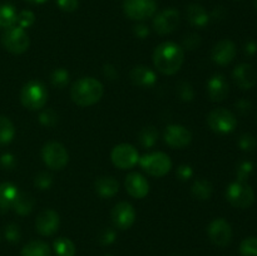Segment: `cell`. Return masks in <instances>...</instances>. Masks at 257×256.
Wrapping results in <instances>:
<instances>
[{"label": "cell", "mask_w": 257, "mask_h": 256, "mask_svg": "<svg viewBox=\"0 0 257 256\" xmlns=\"http://www.w3.org/2000/svg\"><path fill=\"white\" fill-rule=\"evenodd\" d=\"M185 60L182 48L173 42L161 43L153 52V63L158 72L166 75L176 74Z\"/></svg>", "instance_id": "obj_1"}, {"label": "cell", "mask_w": 257, "mask_h": 256, "mask_svg": "<svg viewBox=\"0 0 257 256\" xmlns=\"http://www.w3.org/2000/svg\"><path fill=\"white\" fill-rule=\"evenodd\" d=\"M104 93L103 84L92 77H83L78 79L70 89V97L75 104L80 107H89L100 100Z\"/></svg>", "instance_id": "obj_2"}, {"label": "cell", "mask_w": 257, "mask_h": 256, "mask_svg": "<svg viewBox=\"0 0 257 256\" xmlns=\"http://www.w3.org/2000/svg\"><path fill=\"white\" fill-rule=\"evenodd\" d=\"M48 100V90L42 82L30 80L20 92V102L30 110L42 109Z\"/></svg>", "instance_id": "obj_3"}, {"label": "cell", "mask_w": 257, "mask_h": 256, "mask_svg": "<svg viewBox=\"0 0 257 256\" xmlns=\"http://www.w3.org/2000/svg\"><path fill=\"white\" fill-rule=\"evenodd\" d=\"M226 198L233 207L248 208L255 202V192L247 182L235 181L228 185Z\"/></svg>", "instance_id": "obj_4"}, {"label": "cell", "mask_w": 257, "mask_h": 256, "mask_svg": "<svg viewBox=\"0 0 257 256\" xmlns=\"http://www.w3.org/2000/svg\"><path fill=\"white\" fill-rule=\"evenodd\" d=\"M140 165L145 172L153 177H163L172 167L171 158L163 152H152L140 158Z\"/></svg>", "instance_id": "obj_5"}, {"label": "cell", "mask_w": 257, "mask_h": 256, "mask_svg": "<svg viewBox=\"0 0 257 256\" xmlns=\"http://www.w3.org/2000/svg\"><path fill=\"white\" fill-rule=\"evenodd\" d=\"M2 44L8 52L13 54H22L29 48L30 40L25 29L14 25L4 30L2 35Z\"/></svg>", "instance_id": "obj_6"}, {"label": "cell", "mask_w": 257, "mask_h": 256, "mask_svg": "<svg viewBox=\"0 0 257 256\" xmlns=\"http://www.w3.org/2000/svg\"><path fill=\"white\" fill-rule=\"evenodd\" d=\"M207 124L213 132L220 135H227L235 131L237 119L231 110L226 108H216L207 115Z\"/></svg>", "instance_id": "obj_7"}, {"label": "cell", "mask_w": 257, "mask_h": 256, "mask_svg": "<svg viewBox=\"0 0 257 256\" xmlns=\"http://www.w3.org/2000/svg\"><path fill=\"white\" fill-rule=\"evenodd\" d=\"M42 158L50 170H63L68 165L69 155L64 146L59 142H48L42 148Z\"/></svg>", "instance_id": "obj_8"}, {"label": "cell", "mask_w": 257, "mask_h": 256, "mask_svg": "<svg viewBox=\"0 0 257 256\" xmlns=\"http://www.w3.org/2000/svg\"><path fill=\"white\" fill-rule=\"evenodd\" d=\"M123 10L130 19L146 20L157 12L156 0H124Z\"/></svg>", "instance_id": "obj_9"}, {"label": "cell", "mask_w": 257, "mask_h": 256, "mask_svg": "<svg viewBox=\"0 0 257 256\" xmlns=\"http://www.w3.org/2000/svg\"><path fill=\"white\" fill-rule=\"evenodd\" d=\"M110 160L115 167L120 170H128V168L135 167L140 161L138 151L128 143H122L113 148L110 153Z\"/></svg>", "instance_id": "obj_10"}, {"label": "cell", "mask_w": 257, "mask_h": 256, "mask_svg": "<svg viewBox=\"0 0 257 256\" xmlns=\"http://www.w3.org/2000/svg\"><path fill=\"white\" fill-rule=\"evenodd\" d=\"M180 22V12L177 9H173V8H168V9L162 10V12L157 13L155 15V18H153V29L160 35L170 34V33L175 32L177 29Z\"/></svg>", "instance_id": "obj_11"}, {"label": "cell", "mask_w": 257, "mask_h": 256, "mask_svg": "<svg viewBox=\"0 0 257 256\" xmlns=\"http://www.w3.org/2000/svg\"><path fill=\"white\" fill-rule=\"evenodd\" d=\"M207 233L212 243L225 247L232 240V228L225 218H216L208 225Z\"/></svg>", "instance_id": "obj_12"}, {"label": "cell", "mask_w": 257, "mask_h": 256, "mask_svg": "<svg viewBox=\"0 0 257 256\" xmlns=\"http://www.w3.org/2000/svg\"><path fill=\"white\" fill-rule=\"evenodd\" d=\"M110 218L115 227L119 230H127L135 223L136 211L131 203L119 202L113 207Z\"/></svg>", "instance_id": "obj_13"}, {"label": "cell", "mask_w": 257, "mask_h": 256, "mask_svg": "<svg viewBox=\"0 0 257 256\" xmlns=\"http://www.w3.org/2000/svg\"><path fill=\"white\" fill-rule=\"evenodd\" d=\"M59 215L54 210L45 208L40 211L35 220V228L43 236H52L59 228Z\"/></svg>", "instance_id": "obj_14"}, {"label": "cell", "mask_w": 257, "mask_h": 256, "mask_svg": "<svg viewBox=\"0 0 257 256\" xmlns=\"http://www.w3.org/2000/svg\"><path fill=\"white\" fill-rule=\"evenodd\" d=\"M165 142L172 148H183L188 146L192 141V133L186 127L180 124H171L166 128Z\"/></svg>", "instance_id": "obj_15"}, {"label": "cell", "mask_w": 257, "mask_h": 256, "mask_svg": "<svg viewBox=\"0 0 257 256\" xmlns=\"http://www.w3.org/2000/svg\"><path fill=\"white\" fill-rule=\"evenodd\" d=\"M236 44L230 39H222L213 47L211 58L218 65H228L236 57Z\"/></svg>", "instance_id": "obj_16"}, {"label": "cell", "mask_w": 257, "mask_h": 256, "mask_svg": "<svg viewBox=\"0 0 257 256\" xmlns=\"http://www.w3.org/2000/svg\"><path fill=\"white\" fill-rule=\"evenodd\" d=\"M232 77L238 88L243 90H248L256 84L257 73L255 68L248 63H241L233 69Z\"/></svg>", "instance_id": "obj_17"}, {"label": "cell", "mask_w": 257, "mask_h": 256, "mask_svg": "<svg viewBox=\"0 0 257 256\" xmlns=\"http://www.w3.org/2000/svg\"><path fill=\"white\" fill-rule=\"evenodd\" d=\"M230 93V84L225 75L215 74L207 82V94L212 102H222Z\"/></svg>", "instance_id": "obj_18"}, {"label": "cell", "mask_w": 257, "mask_h": 256, "mask_svg": "<svg viewBox=\"0 0 257 256\" xmlns=\"http://www.w3.org/2000/svg\"><path fill=\"white\" fill-rule=\"evenodd\" d=\"M125 190L132 197L143 198L150 192V183L145 176L138 172H132L125 177Z\"/></svg>", "instance_id": "obj_19"}, {"label": "cell", "mask_w": 257, "mask_h": 256, "mask_svg": "<svg viewBox=\"0 0 257 256\" xmlns=\"http://www.w3.org/2000/svg\"><path fill=\"white\" fill-rule=\"evenodd\" d=\"M130 79L137 87L148 88L155 84L157 77H156V73L146 65H137L131 70Z\"/></svg>", "instance_id": "obj_20"}, {"label": "cell", "mask_w": 257, "mask_h": 256, "mask_svg": "<svg viewBox=\"0 0 257 256\" xmlns=\"http://www.w3.org/2000/svg\"><path fill=\"white\" fill-rule=\"evenodd\" d=\"M95 192L100 196L102 198H110L115 196L119 190V183L114 177L110 176H102V177L97 178L94 183Z\"/></svg>", "instance_id": "obj_21"}, {"label": "cell", "mask_w": 257, "mask_h": 256, "mask_svg": "<svg viewBox=\"0 0 257 256\" xmlns=\"http://www.w3.org/2000/svg\"><path fill=\"white\" fill-rule=\"evenodd\" d=\"M186 15H187V20L190 22L191 25L197 28H205L210 22V15L206 12L203 7L198 4H191L187 7L186 10Z\"/></svg>", "instance_id": "obj_22"}, {"label": "cell", "mask_w": 257, "mask_h": 256, "mask_svg": "<svg viewBox=\"0 0 257 256\" xmlns=\"http://www.w3.org/2000/svg\"><path fill=\"white\" fill-rule=\"evenodd\" d=\"M18 191L17 186L10 182H4L0 185V213H4L13 206V202L17 198Z\"/></svg>", "instance_id": "obj_23"}, {"label": "cell", "mask_w": 257, "mask_h": 256, "mask_svg": "<svg viewBox=\"0 0 257 256\" xmlns=\"http://www.w3.org/2000/svg\"><path fill=\"white\" fill-rule=\"evenodd\" d=\"M12 207L18 215H28V213L32 212L33 207H34V198L30 195H28V193L19 192L14 202H13Z\"/></svg>", "instance_id": "obj_24"}, {"label": "cell", "mask_w": 257, "mask_h": 256, "mask_svg": "<svg viewBox=\"0 0 257 256\" xmlns=\"http://www.w3.org/2000/svg\"><path fill=\"white\" fill-rule=\"evenodd\" d=\"M22 256H52V252L44 241L33 240L23 247Z\"/></svg>", "instance_id": "obj_25"}, {"label": "cell", "mask_w": 257, "mask_h": 256, "mask_svg": "<svg viewBox=\"0 0 257 256\" xmlns=\"http://www.w3.org/2000/svg\"><path fill=\"white\" fill-rule=\"evenodd\" d=\"M18 12L14 5L9 3L0 4V28H10L17 25Z\"/></svg>", "instance_id": "obj_26"}, {"label": "cell", "mask_w": 257, "mask_h": 256, "mask_svg": "<svg viewBox=\"0 0 257 256\" xmlns=\"http://www.w3.org/2000/svg\"><path fill=\"white\" fill-rule=\"evenodd\" d=\"M212 191L213 188L211 182H208L207 180H203V178L195 181L192 187H191V193H192L193 197L201 201L208 200L212 195Z\"/></svg>", "instance_id": "obj_27"}, {"label": "cell", "mask_w": 257, "mask_h": 256, "mask_svg": "<svg viewBox=\"0 0 257 256\" xmlns=\"http://www.w3.org/2000/svg\"><path fill=\"white\" fill-rule=\"evenodd\" d=\"M15 136V128L8 117L0 115V146L8 145Z\"/></svg>", "instance_id": "obj_28"}, {"label": "cell", "mask_w": 257, "mask_h": 256, "mask_svg": "<svg viewBox=\"0 0 257 256\" xmlns=\"http://www.w3.org/2000/svg\"><path fill=\"white\" fill-rule=\"evenodd\" d=\"M53 247L58 256H74L77 251L74 242L67 237L57 238L53 243Z\"/></svg>", "instance_id": "obj_29"}, {"label": "cell", "mask_w": 257, "mask_h": 256, "mask_svg": "<svg viewBox=\"0 0 257 256\" xmlns=\"http://www.w3.org/2000/svg\"><path fill=\"white\" fill-rule=\"evenodd\" d=\"M158 138V131L156 130L153 125H148L141 130L138 133V141H140L141 146L145 148H151L156 145Z\"/></svg>", "instance_id": "obj_30"}, {"label": "cell", "mask_w": 257, "mask_h": 256, "mask_svg": "<svg viewBox=\"0 0 257 256\" xmlns=\"http://www.w3.org/2000/svg\"><path fill=\"white\" fill-rule=\"evenodd\" d=\"M50 83L55 88H59V89L67 87V84L69 83V73H68V70L64 69V68H57L50 74Z\"/></svg>", "instance_id": "obj_31"}, {"label": "cell", "mask_w": 257, "mask_h": 256, "mask_svg": "<svg viewBox=\"0 0 257 256\" xmlns=\"http://www.w3.org/2000/svg\"><path fill=\"white\" fill-rule=\"evenodd\" d=\"M253 170H255V165L251 161H241L237 165V170H236L237 181L246 182L250 178V176L252 175Z\"/></svg>", "instance_id": "obj_32"}, {"label": "cell", "mask_w": 257, "mask_h": 256, "mask_svg": "<svg viewBox=\"0 0 257 256\" xmlns=\"http://www.w3.org/2000/svg\"><path fill=\"white\" fill-rule=\"evenodd\" d=\"M238 147L245 152H253L257 148V140L251 133H243L238 138Z\"/></svg>", "instance_id": "obj_33"}, {"label": "cell", "mask_w": 257, "mask_h": 256, "mask_svg": "<svg viewBox=\"0 0 257 256\" xmlns=\"http://www.w3.org/2000/svg\"><path fill=\"white\" fill-rule=\"evenodd\" d=\"M241 256H257V237H247L240 245Z\"/></svg>", "instance_id": "obj_34"}, {"label": "cell", "mask_w": 257, "mask_h": 256, "mask_svg": "<svg viewBox=\"0 0 257 256\" xmlns=\"http://www.w3.org/2000/svg\"><path fill=\"white\" fill-rule=\"evenodd\" d=\"M35 22V15L34 13L30 12V10H22L20 13H18L17 18V25L18 27L23 28V29H27L30 28Z\"/></svg>", "instance_id": "obj_35"}, {"label": "cell", "mask_w": 257, "mask_h": 256, "mask_svg": "<svg viewBox=\"0 0 257 256\" xmlns=\"http://www.w3.org/2000/svg\"><path fill=\"white\" fill-rule=\"evenodd\" d=\"M52 183H53V178L48 172H39L34 178L35 187L39 188V190L42 191L49 190Z\"/></svg>", "instance_id": "obj_36"}, {"label": "cell", "mask_w": 257, "mask_h": 256, "mask_svg": "<svg viewBox=\"0 0 257 256\" xmlns=\"http://www.w3.org/2000/svg\"><path fill=\"white\" fill-rule=\"evenodd\" d=\"M177 93L180 95V98L185 102H190V100L193 99L195 97V93H193L192 85L187 82H181L180 84L177 85Z\"/></svg>", "instance_id": "obj_37"}, {"label": "cell", "mask_w": 257, "mask_h": 256, "mask_svg": "<svg viewBox=\"0 0 257 256\" xmlns=\"http://www.w3.org/2000/svg\"><path fill=\"white\" fill-rule=\"evenodd\" d=\"M39 120L47 127H53L58 123V114L53 109H44L40 113Z\"/></svg>", "instance_id": "obj_38"}, {"label": "cell", "mask_w": 257, "mask_h": 256, "mask_svg": "<svg viewBox=\"0 0 257 256\" xmlns=\"http://www.w3.org/2000/svg\"><path fill=\"white\" fill-rule=\"evenodd\" d=\"M4 235H5V238H7V240L12 243L19 242L20 236H22L20 235L19 226L15 225V223H9V225L5 227Z\"/></svg>", "instance_id": "obj_39"}, {"label": "cell", "mask_w": 257, "mask_h": 256, "mask_svg": "<svg viewBox=\"0 0 257 256\" xmlns=\"http://www.w3.org/2000/svg\"><path fill=\"white\" fill-rule=\"evenodd\" d=\"M201 38L200 35L195 34V33H191V34H187L185 38H183V47L186 49L193 50L200 45Z\"/></svg>", "instance_id": "obj_40"}, {"label": "cell", "mask_w": 257, "mask_h": 256, "mask_svg": "<svg viewBox=\"0 0 257 256\" xmlns=\"http://www.w3.org/2000/svg\"><path fill=\"white\" fill-rule=\"evenodd\" d=\"M98 241L102 245H110L115 241V231L112 230V228H104V230L100 231Z\"/></svg>", "instance_id": "obj_41"}, {"label": "cell", "mask_w": 257, "mask_h": 256, "mask_svg": "<svg viewBox=\"0 0 257 256\" xmlns=\"http://www.w3.org/2000/svg\"><path fill=\"white\" fill-rule=\"evenodd\" d=\"M57 5L62 12L72 13L79 7V0H57Z\"/></svg>", "instance_id": "obj_42"}, {"label": "cell", "mask_w": 257, "mask_h": 256, "mask_svg": "<svg viewBox=\"0 0 257 256\" xmlns=\"http://www.w3.org/2000/svg\"><path fill=\"white\" fill-rule=\"evenodd\" d=\"M0 166L5 170H12L15 166V160L14 156L10 155V153H4V155L0 157Z\"/></svg>", "instance_id": "obj_43"}, {"label": "cell", "mask_w": 257, "mask_h": 256, "mask_svg": "<svg viewBox=\"0 0 257 256\" xmlns=\"http://www.w3.org/2000/svg\"><path fill=\"white\" fill-rule=\"evenodd\" d=\"M192 173H193L192 168H191L188 165L180 166V167H178V170H177L178 178H180V180H182V181H186V180H188V178L192 177Z\"/></svg>", "instance_id": "obj_44"}, {"label": "cell", "mask_w": 257, "mask_h": 256, "mask_svg": "<svg viewBox=\"0 0 257 256\" xmlns=\"http://www.w3.org/2000/svg\"><path fill=\"white\" fill-rule=\"evenodd\" d=\"M236 109L241 113V114H247L251 110V102L248 99H240L238 102H236Z\"/></svg>", "instance_id": "obj_45"}, {"label": "cell", "mask_w": 257, "mask_h": 256, "mask_svg": "<svg viewBox=\"0 0 257 256\" xmlns=\"http://www.w3.org/2000/svg\"><path fill=\"white\" fill-rule=\"evenodd\" d=\"M135 34H136V37H138V38H141V39H145L146 37H147L148 34H150V29H148V27L146 24H142V23H141V24H137L135 27Z\"/></svg>", "instance_id": "obj_46"}, {"label": "cell", "mask_w": 257, "mask_h": 256, "mask_svg": "<svg viewBox=\"0 0 257 256\" xmlns=\"http://www.w3.org/2000/svg\"><path fill=\"white\" fill-rule=\"evenodd\" d=\"M245 53L248 55V57H251V55H255L257 53V43L253 42V40H248V42H246L245 44Z\"/></svg>", "instance_id": "obj_47"}, {"label": "cell", "mask_w": 257, "mask_h": 256, "mask_svg": "<svg viewBox=\"0 0 257 256\" xmlns=\"http://www.w3.org/2000/svg\"><path fill=\"white\" fill-rule=\"evenodd\" d=\"M104 75L105 77L109 78V79H115V78L118 77V73L113 65L107 64V65H104Z\"/></svg>", "instance_id": "obj_48"}, {"label": "cell", "mask_w": 257, "mask_h": 256, "mask_svg": "<svg viewBox=\"0 0 257 256\" xmlns=\"http://www.w3.org/2000/svg\"><path fill=\"white\" fill-rule=\"evenodd\" d=\"M27 3H30V4H43L45 3L47 0H25Z\"/></svg>", "instance_id": "obj_49"}, {"label": "cell", "mask_w": 257, "mask_h": 256, "mask_svg": "<svg viewBox=\"0 0 257 256\" xmlns=\"http://www.w3.org/2000/svg\"><path fill=\"white\" fill-rule=\"evenodd\" d=\"M253 5H255V8L257 9V0H253Z\"/></svg>", "instance_id": "obj_50"}, {"label": "cell", "mask_w": 257, "mask_h": 256, "mask_svg": "<svg viewBox=\"0 0 257 256\" xmlns=\"http://www.w3.org/2000/svg\"><path fill=\"white\" fill-rule=\"evenodd\" d=\"M105 256H112V255H105Z\"/></svg>", "instance_id": "obj_51"}]
</instances>
